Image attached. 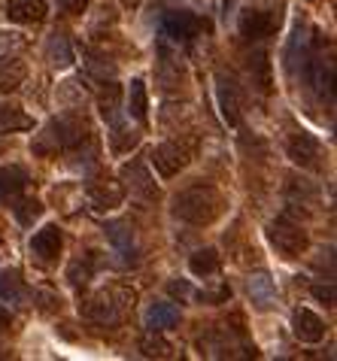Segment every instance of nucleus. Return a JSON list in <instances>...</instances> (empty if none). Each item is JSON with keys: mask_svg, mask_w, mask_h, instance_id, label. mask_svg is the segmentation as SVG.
<instances>
[{"mask_svg": "<svg viewBox=\"0 0 337 361\" xmlns=\"http://www.w3.org/2000/svg\"><path fill=\"white\" fill-rule=\"evenodd\" d=\"M267 240L283 258H301L310 249V234L304 231V225L292 222L289 216H280L267 225Z\"/></svg>", "mask_w": 337, "mask_h": 361, "instance_id": "nucleus-4", "label": "nucleus"}, {"mask_svg": "<svg viewBox=\"0 0 337 361\" xmlns=\"http://www.w3.org/2000/svg\"><path fill=\"white\" fill-rule=\"evenodd\" d=\"M280 27V13L276 9H246L240 16V34L246 39H264Z\"/></svg>", "mask_w": 337, "mask_h": 361, "instance_id": "nucleus-9", "label": "nucleus"}, {"mask_svg": "<svg viewBox=\"0 0 337 361\" xmlns=\"http://www.w3.org/2000/svg\"><path fill=\"white\" fill-rule=\"evenodd\" d=\"M173 6H180V0H152V6H149V9H152L158 18H161L167 9H173Z\"/></svg>", "mask_w": 337, "mask_h": 361, "instance_id": "nucleus-35", "label": "nucleus"}, {"mask_svg": "<svg viewBox=\"0 0 337 361\" xmlns=\"http://www.w3.org/2000/svg\"><path fill=\"white\" fill-rule=\"evenodd\" d=\"M97 113H101V118L106 125H116L125 118V92L113 82V79L104 82V92L97 94Z\"/></svg>", "mask_w": 337, "mask_h": 361, "instance_id": "nucleus-18", "label": "nucleus"}, {"mask_svg": "<svg viewBox=\"0 0 337 361\" xmlns=\"http://www.w3.org/2000/svg\"><path fill=\"white\" fill-rule=\"evenodd\" d=\"M310 295L325 307H334V286H310Z\"/></svg>", "mask_w": 337, "mask_h": 361, "instance_id": "nucleus-33", "label": "nucleus"}, {"mask_svg": "<svg viewBox=\"0 0 337 361\" xmlns=\"http://www.w3.org/2000/svg\"><path fill=\"white\" fill-rule=\"evenodd\" d=\"M0 300L4 304H25L27 300V286L18 276V270H0Z\"/></svg>", "mask_w": 337, "mask_h": 361, "instance_id": "nucleus-22", "label": "nucleus"}, {"mask_svg": "<svg viewBox=\"0 0 337 361\" xmlns=\"http://www.w3.org/2000/svg\"><path fill=\"white\" fill-rule=\"evenodd\" d=\"M137 304V292L131 286H113V288H104V292H97L92 300L85 304V319L94 325H106L113 328L125 319L128 310H134Z\"/></svg>", "mask_w": 337, "mask_h": 361, "instance_id": "nucleus-3", "label": "nucleus"}, {"mask_svg": "<svg viewBox=\"0 0 337 361\" xmlns=\"http://www.w3.org/2000/svg\"><path fill=\"white\" fill-rule=\"evenodd\" d=\"M180 322V310H176L171 300H155V304L146 310V325L149 331H167Z\"/></svg>", "mask_w": 337, "mask_h": 361, "instance_id": "nucleus-23", "label": "nucleus"}, {"mask_svg": "<svg viewBox=\"0 0 337 361\" xmlns=\"http://www.w3.org/2000/svg\"><path fill=\"white\" fill-rule=\"evenodd\" d=\"M246 292H250L252 307L262 310V313L276 307V283L271 279L267 270H259V274H252L250 279H246Z\"/></svg>", "mask_w": 337, "mask_h": 361, "instance_id": "nucleus-15", "label": "nucleus"}, {"mask_svg": "<svg viewBox=\"0 0 337 361\" xmlns=\"http://www.w3.org/2000/svg\"><path fill=\"white\" fill-rule=\"evenodd\" d=\"M92 125L85 122V116L79 113H64L52 118L43 131L34 137L31 143V152L39 155V158H52L58 152H76L82 149L85 143H92Z\"/></svg>", "mask_w": 337, "mask_h": 361, "instance_id": "nucleus-1", "label": "nucleus"}, {"mask_svg": "<svg viewBox=\"0 0 337 361\" xmlns=\"http://www.w3.org/2000/svg\"><path fill=\"white\" fill-rule=\"evenodd\" d=\"M137 143H140V131L128 128L125 118H122V122H116V125H110V146H113L116 155L131 152V149H137Z\"/></svg>", "mask_w": 337, "mask_h": 361, "instance_id": "nucleus-26", "label": "nucleus"}, {"mask_svg": "<svg viewBox=\"0 0 337 361\" xmlns=\"http://www.w3.org/2000/svg\"><path fill=\"white\" fill-rule=\"evenodd\" d=\"M4 16L16 25H43L49 16L46 0H6Z\"/></svg>", "mask_w": 337, "mask_h": 361, "instance_id": "nucleus-13", "label": "nucleus"}, {"mask_svg": "<svg viewBox=\"0 0 337 361\" xmlns=\"http://www.w3.org/2000/svg\"><path fill=\"white\" fill-rule=\"evenodd\" d=\"M106 237H110V243H113V249L118 255H122V262L125 264H131V262H137V249H134V234L128 231V225H122V222H116V225H106Z\"/></svg>", "mask_w": 337, "mask_h": 361, "instance_id": "nucleus-25", "label": "nucleus"}, {"mask_svg": "<svg viewBox=\"0 0 337 361\" xmlns=\"http://www.w3.org/2000/svg\"><path fill=\"white\" fill-rule=\"evenodd\" d=\"M286 155L298 167H316V161H319V155H322V143L307 131H295L286 140Z\"/></svg>", "mask_w": 337, "mask_h": 361, "instance_id": "nucleus-10", "label": "nucleus"}, {"mask_svg": "<svg viewBox=\"0 0 337 361\" xmlns=\"http://www.w3.org/2000/svg\"><path fill=\"white\" fill-rule=\"evenodd\" d=\"M197 31H201V18H197L195 13H188V9L173 6L161 16V37L171 39V43H176V46L192 43V39L197 37Z\"/></svg>", "mask_w": 337, "mask_h": 361, "instance_id": "nucleus-5", "label": "nucleus"}, {"mask_svg": "<svg viewBox=\"0 0 337 361\" xmlns=\"http://www.w3.org/2000/svg\"><path fill=\"white\" fill-rule=\"evenodd\" d=\"M88 4H92V0H55L58 13H64V16H82Z\"/></svg>", "mask_w": 337, "mask_h": 361, "instance_id": "nucleus-32", "label": "nucleus"}, {"mask_svg": "<svg viewBox=\"0 0 337 361\" xmlns=\"http://www.w3.org/2000/svg\"><path fill=\"white\" fill-rule=\"evenodd\" d=\"M25 76H27V64L22 55L0 52V94H13L16 88H22Z\"/></svg>", "mask_w": 337, "mask_h": 361, "instance_id": "nucleus-16", "label": "nucleus"}, {"mask_svg": "<svg viewBox=\"0 0 337 361\" xmlns=\"http://www.w3.org/2000/svg\"><path fill=\"white\" fill-rule=\"evenodd\" d=\"M140 353L146 358H171L176 349L167 337H161V331H149L143 340H140Z\"/></svg>", "mask_w": 337, "mask_h": 361, "instance_id": "nucleus-27", "label": "nucleus"}, {"mask_svg": "<svg viewBox=\"0 0 337 361\" xmlns=\"http://www.w3.org/2000/svg\"><path fill=\"white\" fill-rule=\"evenodd\" d=\"M216 100H219V113L228 128L240 125V85L234 82L231 73L219 70L216 73Z\"/></svg>", "mask_w": 337, "mask_h": 361, "instance_id": "nucleus-8", "label": "nucleus"}, {"mask_svg": "<svg viewBox=\"0 0 337 361\" xmlns=\"http://www.w3.org/2000/svg\"><path fill=\"white\" fill-rule=\"evenodd\" d=\"M9 322H13V316H9V310H6L4 304H0V331L9 328Z\"/></svg>", "mask_w": 337, "mask_h": 361, "instance_id": "nucleus-36", "label": "nucleus"}, {"mask_svg": "<svg viewBox=\"0 0 337 361\" xmlns=\"http://www.w3.org/2000/svg\"><path fill=\"white\" fill-rule=\"evenodd\" d=\"M188 270H192L195 276H201V279H207V276H216L222 270V258H219V252H216L213 246H207V249H197V252L188 258Z\"/></svg>", "mask_w": 337, "mask_h": 361, "instance_id": "nucleus-24", "label": "nucleus"}, {"mask_svg": "<svg viewBox=\"0 0 337 361\" xmlns=\"http://www.w3.org/2000/svg\"><path fill=\"white\" fill-rule=\"evenodd\" d=\"M225 207L228 200L213 183H195L173 195V216L195 228H207L216 219H222Z\"/></svg>", "mask_w": 337, "mask_h": 361, "instance_id": "nucleus-2", "label": "nucleus"}, {"mask_svg": "<svg viewBox=\"0 0 337 361\" xmlns=\"http://www.w3.org/2000/svg\"><path fill=\"white\" fill-rule=\"evenodd\" d=\"M46 61L52 64V67H71L76 61V55H73V43H71V37H67L64 31H55V34H49L46 39Z\"/></svg>", "mask_w": 337, "mask_h": 361, "instance_id": "nucleus-20", "label": "nucleus"}, {"mask_svg": "<svg viewBox=\"0 0 337 361\" xmlns=\"http://www.w3.org/2000/svg\"><path fill=\"white\" fill-rule=\"evenodd\" d=\"M125 113L134 118V122L146 125L149 122V92H146V82L143 79H131L125 92Z\"/></svg>", "mask_w": 337, "mask_h": 361, "instance_id": "nucleus-19", "label": "nucleus"}, {"mask_svg": "<svg viewBox=\"0 0 337 361\" xmlns=\"http://www.w3.org/2000/svg\"><path fill=\"white\" fill-rule=\"evenodd\" d=\"M13 213H16V219L22 225H34L39 216H43V204H39V200H31V197H18L16 204H13Z\"/></svg>", "mask_w": 337, "mask_h": 361, "instance_id": "nucleus-31", "label": "nucleus"}, {"mask_svg": "<svg viewBox=\"0 0 337 361\" xmlns=\"http://www.w3.org/2000/svg\"><path fill=\"white\" fill-rule=\"evenodd\" d=\"M94 267H97V258L94 252H88L82 258H76V262H71V267H67V279H71V286H85L88 279L94 276Z\"/></svg>", "mask_w": 337, "mask_h": 361, "instance_id": "nucleus-29", "label": "nucleus"}, {"mask_svg": "<svg viewBox=\"0 0 337 361\" xmlns=\"http://www.w3.org/2000/svg\"><path fill=\"white\" fill-rule=\"evenodd\" d=\"M140 4H143V0H122V6H128V9H137Z\"/></svg>", "mask_w": 337, "mask_h": 361, "instance_id": "nucleus-37", "label": "nucleus"}, {"mask_svg": "<svg viewBox=\"0 0 337 361\" xmlns=\"http://www.w3.org/2000/svg\"><path fill=\"white\" fill-rule=\"evenodd\" d=\"M152 167L158 170V176L164 179H173L176 173H183L185 164H188V152L183 143H176V140H164V143H158L149 155Z\"/></svg>", "mask_w": 337, "mask_h": 361, "instance_id": "nucleus-7", "label": "nucleus"}, {"mask_svg": "<svg viewBox=\"0 0 337 361\" xmlns=\"http://www.w3.org/2000/svg\"><path fill=\"white\" fill-rule=\"evenodd\" d=\"M250 76H252V85H259V92H271V61L267 55L259 52L255 58H250Z\"/></svg>", "mask_w": 337, "mask_h": 361, "instance_id": "nucleus-30", "label": "nucleus"}, {"mask_svg": "<svg viewBox=\"0 0 337 361\" xmlns=\"http://www.w3.org/2000/svg\"><path fill=\"white\" fill-rule=\"evenodd\" d=\"M27 170L22 164H4L0 167V204L13 207L27 188Z\"/></svg>", "mask_w": 337, "mask_h": 361, "instance_id": "nucleus-14", "label": "nucleus"}, {"mask_svg": "<svg viewBox=\"0 0 337 361\" xmlns=\"http://www.w3.org/2000/svg\"><path fill=\"white\" fill-rule=\"evenodd\" d=\"M31 128H34V118L22 106L0 100V137L16 134V131H31Z\"/></svg>", "mask_w": 337, "mask_h": 361, "instance_id": "nucleus-21", "label": "nucleus"}, {"mask_svg": "<svg viewBox=\"0 0 337 361\" xmlns=\"http://www.w3.org/2000/svg\"><path fill=\"white\" fill-rule=\"evenodd\" d=\"M82 58H85V70H88V76L92 79H101V82H106V79H116V64L110 61L106 55H97V52H82Z\"/></svg>", "mask_w": 337, "mask_h": 361, "instance_id": "nucleus-28", "label": "nucleus"}, {"mask_svg": "<svg viewBox=\"0 0 337 361\" xmlns=\"http://www.w3.org/2000/svg\"><path fill=\"white\" fill-rule=\"evenodd\" d=\"M167 292H171L173 298L185 300L188 295H192V286H188V283H183V279H173V283H167Z\"/></svg>", "mask_w": 337, "mask_h": 361, "instance_id": "nucleus-34", "label": "nucleus"}, {"mask_svg": "<svg viewBox=\"0 0 337 361\" xmlns=\"http://www.w3.org/2000/svg\"><path fill=\"white\" fill-rule=\"evenodd\" d=\"M85 200L94 213H113L125 200V185L116 179H94L85 185Z\"/></svg>", "mask_w": 337, "mask_h": 361, "instance_id": "nucleus-6", "label": "nucleus"}, {"mask_svg": "<svg viewBox=\"0 0 337 361\" xmlns=\"http://www.w3.org/2000/svg\"><path fill=\"white\" fill-rule=\"evenodd\" d=\"M122 183L140 200H155L158 197V185H155V179L149 173V167H146L143 161H125L122 164Z\"/></svg>", "mask_w": 337, "mask_h": 361, "instance_id": "nucleus-11", "label": "nucleus"}, {"mask_svg": "<svg viewBox=\"0 0 337 361\" xmlns=\"http://www.w3.org/2000/svg\"><path fill=\"white\" fill-rule=\"evenodd\" d=\"M61 246H64V237H61V228H58V225L39 228L37 234L31 237V255L37 258L39 264L58 262V255H61Z\"/></svg>", "mask_w": 337, "mask_h": 361, "instance_id": "nucleus-12", "label": "nucleus"}, {"mask_svg": "<svg viewBox=\"0 0 337 361\" xmlns=\"http://www.w3.org/2000/svg\"><path fill=\"white\" fill-rule=\"evenodd\" d=\"M292 334L298 337L301 343H319V340L325 337V322L313 313V310L298 307L292 313Z\"/></svg>", "mask_w": 337, "mask_h": 361, "instance_id": "nucleus-17", "label": "nucleus"}]
</instances>
